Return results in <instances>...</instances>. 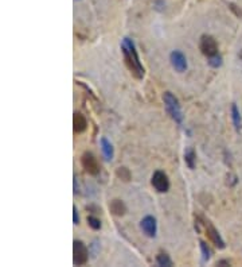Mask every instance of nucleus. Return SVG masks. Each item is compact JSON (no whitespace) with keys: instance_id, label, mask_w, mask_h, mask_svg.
Returning <instances> with one entry per match:
<instances>
[{"instance_id":"22","label":"nucleus","mask_w":242,"mask_h":267,"mask_svg":"<svg viewBox=\"0 0 242 267\" xmlns=\"http://www.w3.org/2000/svg\"><path fill=\"white\" fill-rule=\"evenodd\" d=\"M238 56H240V58H241V60H242V50H241V52H240V54H238Z\"/></svg>"},{"instance_id":"6","label":"nucleus","mask_w":242,"mask_h":267,"mask_svg":"<svg viewBox=\"0 0 242 267\" xmlns=\"http://www.w3.org/2000/svg\"><path fill=\"white\" fill-rule=\"evenodd\" d=\"M151 184L155 188V191L159 192V193H166L170 189V180H168L166 173L161 172V170H156L152 174Z\"/></svg>"},{"instance_id":"3","label":"nucleus","mask_w":242,"mask_h":267,"mask_svg":"<svg viewBox=\"0 0 242 267\" xmlns=\"http://www.w3.org/2000/svg\"><path fill=\"white\" fill-rule=\"evenodd\" d=\"M89 259V251L84 242L74 240L73 242V262L77 266H84Z\"/></svg>"},{"instance_id":"14","label":"nucleus","mask_w":242,"mask_h":267,"mask_svg":"<svg viewBox=\"0 0 242 267\" xmlns=\"http://www.w3.org/2000/svg\"><path fill=\"white\" fill-rule=\"evenodd\" d=\"M195 161H196V158H195V151L193 150V148H189V150H187V151L185 153L186 165L190 167V169H194Z\"/></svg>"},{"instance_id":"7","label":"nucleus","mask_w":242,"mask_h":267,"mask_svg":"<svg viewBox=\"0 0 242 267\" xmlns=\"http://www.w3.org/2000/svg\"><path fill=\"white\" fill-rule=\"evenodd\" d=\"M204 228H206V235H207V238L210 239V242L215 246V247H218L219 250H222L225 248V240L222 239V236L219 235V232L215 229L210 221H204Z\"/></svg>"},{"instance_id":"13","label":"nucleus","mask_w":242,"mask_h":267,"mask_svg":"<svg viewBox=\"0 0 242 267\" xmlns=\"http://www.w3.org/2000/svg\"><path fill=\"white\" fill-rule=\"evenodd\" d=\"M232 119H233V124H234V129H236V131H240L242 126V119H241V114H240V110H238L237 104L232 105Z\"/></svg>"},{"instance_id":"21","label":"nucleus","mask_w":242,"mask_h":267,"mask_svg":"<svg viewBox=\"0 0 242 267\" xmlns=\"http://www.w3.org/2000/svg\"><path fill=\"white\" fill-rule=\"evenodd\" d=\"M77 192H78L77 191V180L74 178V193H77Z\"/></svg>"},{"instance_id":"8","label":"nucleus","mask_w":242,"mask_h":267,"mask_svg":"<svg viewBox=\"0 0 242 267\" xmlns=\"http://www.w3.org/2000/svg\"><path fill=\"white\" fill-rule=\"evenodd\" d=\"M170 61H171L172 67L175 69L176 72H186V69H187V58H186L183 53L179 52V50H174L170 54Z\"/></svg>"},{"instance_id":"19","label":"nucleus","mask_w":242,"mask_h":267,"mask_svg":"<svg viewBox=\"0 0 242 267\" xmlns=\"http://www.w3.org/2000/svg\"><path fill=\"white\" fill-rule=\"evenodd\" d=\"M117 176H119L121 180H124V181H129V178H131V174H129V170L127 167H119Z\"/></svg>"},{"instance_id":"1","label":"nucleus","mask_w":242,"mask_h":267,"mask_svg":"<svg viewBox=\"0 0 242 267\" xmlns=\"http://www.w3.org/2000/svg\"><path fill=\"white\" fill-rule=\"evenodd\" d=\"M121 52H123L124 54L125 65L128 67L131 73H132L136 78H143L145 70H144V67H143L142 62H140L138 50H136V46H135V42H133L132 39H123V42H121Z\"/></svg>"},{"instance_id":"20","label":"nucleus","mask_w":242,"mask_h":267,"mask_svg":"<svg viewBox=\"0 0 242 267\" xmlns=\"http://www.w3.org/2000/svg\"><path fill=\"white\" fill-rule=\"evenodd\" d=\"M73 223L74 224H78L80 223V216H78V210H77V206H73Z\"/></svg>"},{"instance_id":"9","label":"nucleus","mask_w":242,"mask_h":267,"mask_svg":"<svg viewBox=\"0 0 242 267\" xmlns=\"http://www.w3.org/2000/svg\"><path fill=\"white\" fill-rule=\"evenodd\" d=\"M140 227H142V231L147 235L148 238H155V236H156L157 223L156 219H155L153 216H145V217H143V220L140 221Z\"/></svg>"},{"instance_id":"10","label":"nucleus","mask_w":242,"mask_h":267,"mask_svg":"<svg viewBox=\"0 0 242 267\" xmlns=\"http://www.w3.org/2000/svg\"><path fill=\"white\" fill-rule=\"evenodd\" d=\"M88 127V122H86L85 116L80 112H76L73 116V130L76 134L84 133Z\"/></svg>"},{"instance_id":"16","label":"nucleus","mask_w":242,"mask_h":267,"mask_svg":"<svg viewBox=\"0 0 242 267\" xmlns=\"http://www.w3.org/2000/svg\"><path fill=\"white\" fill-rule=\"evenodd\" d=\"M199 246H200V251H202V257H203V261L204 262H207L210 258H211V251H210L209 246L204 243V242H202V240L199 242Z\"/></svg>"},{"instance_id":"12","label":"nucleus","mask_w":242,"mask_h":267,"mask_svg":"<svg viewBox=\"0 0 242 267\" xmlns=\"http://www.w3.org/2000/svg\"><path fill=\"white\" fill-rule=\"evenodd\" d=\"M109 209H110V212L113 213V215L123 216L124 213L127 212V206H125V204H124L123 201L117 200V199H116V200L110 201Z\"/></svg>"},{"instance_id":"2","label":"nucleus","mask_w":242,"mask_h":267,"mask_svg":"<svg viewBox=\"0 0 242 267\" xmlns=\"http://www.w3.org/2000/svg\"><path fill=\"white\" fill-rule=\"evenodd\" d=\"M163 101H164V105H166V110L167 112H168V115L171 116L172 119L175 120L176 123L182 124V122H183V114H182L179 100L176 99L175 96L172 95L171 92H164Z\"/></svg>"},{"instance_id":"18","label":"nucleus","mask_w":242,"mask_h":267,"mask_svg":"<svg viewBox=\"0 0 242 267\" xmlns=\"http://www.w3.org/2000/svg\"><path fill=\"white\" fill-rule=\"evenodd\" d=\"M88 224L91 225L93 229H100L101 228V221L97 217H95V216H88Z\"/></svg>"},{"instance_id":"17","label":"nucleus","mask_w":242,"mask_h":267,"mask_svg":"<svg viewBox=\"0 0 242 267\" xmlns=\"http://www.w3.org/2000/svg\"><path fill=\"white\" fill-rule=\"evenodd\" d=\"M209 65L211 67H219L221 65H222V57L218 54H215V56H213V57H209Z\"/></svg>"},{"instance_id":"15","label":"nucleus","mask_w":242,"mask_h":267,"mask_svg":"<svg viewBox=\"0 0 242 267\" xmlns=\"http://www.w3.org/2000/svg\"><path fill=\"white\" fill-rule=\"evenodd\" d=\"M156 263L159 265V266H166V267L172 266L171 258L168 257L167 254H159V255L156 257Z\"/></svg>"},{"instance_id":"11","label":"nucleus","mask_w":242,"mask_h":267,"mask_svg":"<svg viewBox=\"0 0 242 267\" xmlns=\"http://www.w3.org/2000/svg\"><path fill=\"white\" fill-rule=\"evenodd\" d=\"M101 150H102V154H104L105 161H112L113 159V146L106 138H101Z\"/></svg>"},{"instance_id":"4","label":"nucleus","mask_w":242,"mask_h":267,"mask_svg":"<svg viewBox=\"0 0 242 267\" xmlns=\"http://www.w3.org/2000/svg\"><path fill=\"white\" fill-rule=\"evenodd\" d=\"M199 49L203 56L206 57H213L215 54H218V43L214 39V37L204 34L199 39Z\"/></svg>"},{"instance_id":"5","label":"nucleus","mask_w":242,"mask_h":267,"mask_svg":"<svg viewBox=\"0 0 242 267\" xmlns=\"http://www.w3.org/2000/svg\"><path fill=\"white\" fill-rule=\"evenodd\" d=\"M81 165L85 169V172L91 176H97L100 173V165L97 162V158L89 151L82 154L81 157Z\"/></svg>"}]
</instances>
